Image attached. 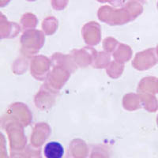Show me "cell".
Wrapping results in <instances>:
<instances>
[{
  "label": "cell",
  "mask_w": 158,
  "mask_h": 158,
  "mask_svg": "<svg viewBox=\"0 0 158 158\" xmlns=\"http://www.w3.org/2000/svg\"><path fill=\"white\" fill-rule=\"evenodd\" d=\"M10 2V0H0V6H4Z\"/></svg>",
  "instance_id": "obj_2"
},
{
  "label": "cell",
  "mask_w": 158,
  "mask_h": 158,
  "mask_svg": "<svg viewBox=\"0 0 158 158\" xmlns=\"http://www.w3.org/2000/svg\"><path fill=\"white\" fill-rule=\"evenodd\" d=\"M63 153V146L57 142H49L44 147V155L47 158H62Z\"/></svg>",
  "instance_id": "obj_1"
}]
</instances>
